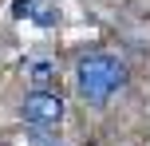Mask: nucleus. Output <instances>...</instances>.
<instances>
[{
	"instance_id": "7ed1b4c3",
	"label": "nucleus",
	"mask_w": 150,
	"mask_h": 146,
	"mask_svg": "<svg viewBox=\"0 0 150 146\" xmlns=\"http://www.w3.org/2000/svg\"><path fill=\"white\" fill-rule=\"evenodd\" d=\"M55 75H59V67H55L52 59H32V63H28L32 87H55Z\"/></svg>"
},
{
	"instance_id": "39448f33",
	"label": "nucleus",
	"mask_w": 150,
	"mask_h": 146,
	"mask_svg": "<svg viewBox=\"0 0 150 146\" xmlns=\"http://www.w3.org/2000/svg\"><path fill=\"white\" fill-rule=\"evenodd\" d=\"M44 146H63V142H44Z\"/></svg>"
},
{
	"instance_id": "f03ea898",
	"label": "nucleus",
	"mask_w": 150,
	"mask_h": 146,
	"mask_svg": "<svg viewBox=\"0 0 150 146\" xmlns=\"http://www.w3.org/2000/svg\"><path fill=\"white\" fill-rule=\"evenodd\" d=\"M24 123L36 126V130H47V126H59L63 118V95L55 87H32L24 95V107H20Z\"/></svg>"
},
{
	"instance_id": "20e7f679",
	"label": "nucleus",
	"mask_w": 150,
	"mask_h": 146,
	"mask_svg": "<svg viewBox=\"0 0 150 146\" xmlns=\"http://www.w3.org/2000/svg\"><path fill=\"white\" fill-rule=\"evenodd\" d=\"M12 12H16V16H36L40 24H52V20H55L47 8H40V0H12Z\"/></svg>"
},
{
	"instance_id": "f257e3e1",
	"label": "nucleus",
	"mask_w": 150,
	"mask_h": 146,
	"mask_svg": "<svg viewBox=\"0 0 150 146\" xmlns=\"http://www.w3.org/2000/svg\"><path fill=\"white\" fill-rule=\"evenodd\" d=\"M127 79H130V71L115 51H91L75 67V87H79L87 107H107L127 87Z\"/></svg>"
}]
</instances>
